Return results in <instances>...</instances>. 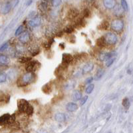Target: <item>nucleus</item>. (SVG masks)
I'll use <instances>...</instances> for the list:
<instances>
[{"mask_svg": "<svg viewBox=\"0 0 133 133\" xmlns=\"http://www.w3.org/2000/svg\"><path fill=\"white\" fill-rule=\"evenodd\" d=\"M36 79V75L33 72H27L23 77H21L17 82V85L18 87H25L29 85Z\"/></svg>", "mask_w": 133, "mask_h": 133, "instance_id": "obj_1", "label": "nucleus"}, {"mask_svg": "<svg viewBox=\"0 0 133 133\" xmlns=\"http://www.w3.org/2000/svg\"><path fill=\"white\" fill-rule=\"evenodd\" d=\"M79 10L76 8H72V9H70L68 11V13H67V18L69 19H73L75 17H77L78 15H79Z\"/></svg>", "mask_w": 133, "mask_h": 133, "instance_id": "obj_6", "label": "nucleus"}, {"mask_svg": "<svg viewBox=\"0 0 133 133\" xmlns=\"http://www.w3.org/2000/svg\"><path fill=\"white\" fill-rule=\"evenodd\" d=\"M41 24V19L39 17H35L29 21V25L32 27H35Z\"/></svg>", "mask_w": 133, "mask_h": 133, "instance_id": "obj_11", "label": "nucleus"}, {"mask_svg": "<svg viewBox=\"0 0 133 133\" xmlns=\"http://www.w3.org/2000/svg\"><path fill=\"white\" fill-rule=\"evenodd\" d=\"M85 24H86V22L83 18L79 19L77 20L76 21L75 25V27H77V28H81V27H85Z\"/></svg>", "mask_w": 133, "mask_h": 133, "instance_id": "obj_19", "label": "nucleus"}, {"mask_svg": "<svg viewBox=\"0 0 133 133\" xmlns=\"http://www.w3.org/2000/svg\"><path fill=\"white\" fill-rule=\"evenodd\" d=\"M92 80H93V77H89V78H87V79L85 80V83H86V84H90V83H91V82L92 81Z\"/></svg>", "mask_w": 133, "mask_h": 133, "instance_id": "obj_38", "label": "nucleus"}, {"mask_svg": "<svg viewBox=\"0 0 133 133\" xmlns=\"http://www.w3.org/2000/svg\"><path fill=\"white\" fill-rule=\"evenodd\" d=\"M7 76L5 73H0V83H3L6 81Z\"/></svg>", "mask_w": 133, "mask_h": 133, "instance_id": "obj_32", "label": "nucleus"}, {"mask_svg": "<svg viewBox=\"0 0 133 133\" xmlns=\"http://www.w3.org/2000/svg\"><path fill=\"white\" fill-rule=\"evenodd\" d=\"M19 3V0H10V2H9V3L11 5V8H14Z\"/></svg>", "mask_w": 133, "mask_h": 133, "instance_id": "obj_34", "label": "nucleus"}, {"mask_svg": "<svg viewBox=\"0 0 133 133\" xmlns=\"http://www.w3.org/2000/svg\"><path fill=\"white\" fill-rule=\"evenodd\" d=\"M40 10L41 11H45L47 9V2L45 0H43L41 3L39 4V6Z\"/></svg>", "mask_w": 133, "mask_h": 133, "instance_id": "obj_22", "label": "nucleus"}, {"mask_svg": "<svg viewBox=\"0 0 133 133\" xmlns=\"http://www.w3.org/2000/svg\"><path fill=\"white\" fill-rule=\"evenodd\" d=\"M9 116L10 115L9 114H5L0 116V124H5V123H8L9 121Z\"/></svg>", "mask_w": 133, "mask_h": 133, "instance_id": "obj_20", "label": "nucleus"}, {"mask_svg": "<svg viewBox=\"0 0 133 133\" xmlns=\"http://www.w3.org/2000/svg\"><path fill=\"white\" fill-rule=\"evenodd\" d=\"M116 0H103V4L107 9H112L116 5Z\"/></svg>", "mask_w": 133, "mask_h": 133, "instance_id": "obj_8", "label": "nucleus"}, {"mask_svg": "<svg viewBox=\"0 0 133 133\" xmlns=\"http://www.w3.org/2000/svg\"><path fill=\"white\" fill-rule=\"evenodd\" d=\"M61 3V0H52V4L55 7L59 6Z\"/></svg>", "mask_w": 133, "mask_h": 133, "instance_id": "obj_35", "label": "nucleus"}, {"mask_svg": "<svg viewBox=\"0 0 133 133\" xmlns=\"http://www.w3.org/2000/svg\"><path fill=\"white\" fill-rule=\"evenodd\" d=\"M114 61H115V58H110V59H107V63H106V65L107 66H110V65H112V63H114Z\"/></svg>", "mask_w": 133, "mask_h": 133, "instance_id": "obj_33", "label": "nucleus"}, {"mask_svg": "<svg viewBox=\"0 0 133 133\" xmlns=\"http://www.w3.org/2000/svg\"><path fill=\"white\" fill-rule=\"evenodd\" d=\"M31 60V57H21L19 59V62L20 63H27L29 61Z\"/></svg>", "mask_w": 133, "mask_h": 133, "instance_id": "obj_25", "label": "nucleus"}, {"mask_svg": "<svg viewBox=\"0 0 133 133\" xmlns=\"http://www.w3.org/2000/svg\"><path fill=\"white\" fill-rule=\"evenodd\" d=\"M23 26L22 25L19 26V27L17 28V29L15 31V36H19V35H21V33H22V31H23Z\"/></svg>", "mask_w": 133, "mask_h": 133, "instance_id": "obj_30", "label": "nucleus"}, {"mask_svg": "<svg viewBox=\"0 0 133 133\" xmlns=\"http://www.w3.org/2000/svg\"><path fill=\"white\" fill-rule=\"evenodd\" d=\"M66 109L69 112H75L78 109V105L75 103H69L66 105Z\"/></svg>", "mask_w": 133, "mask_h": 133, "instance_id": "obj_10", "label": "nucleus"}, {"mask_svg": "<svg viewBox=\"0 0 133 133\" xmlns=\"http://www.w3.org/2000/svg\"><path fill=\"white\" fill-rule=\"evenodd\" d=\"M8 43H5L4 45L2 46V47H0V51L2 52V51H4L5 50H6V49H8Z\"/></svg>", "mask_w": 133, "mask_h": 133, "instance_id": "obj_37", "label": "nucleus"}, {"mask_svg": "<svg viewBox=\"0 0 133 133\" xmlns=\"http://www.w3.org/2000/svg\"><path fill=\"white\" fill-rule=\"evenodd\" d=\"M63 35V32H59V33L57 34V37H62Z\"/></svg>", "mask_w": 133, "mask_h": 133, "instance_id": "obj_39", "label": "nucleus"}, {"mask_svg": "<svg viewBox=\"0 0 133 133\" xmlns=\"http://www.w3.org/2000/svg\"><path fill=\"white\" fill-rule=\"evenodd\" d=\"M82 98V93L79 91H75L72 94V98L74 101H79Z\"/></svg>", "mask_w": 133, "mask_h": 133, "instance_id": "obj_17", "label": "nucleus"}, {"mask_svg": "<svg viewBox=\"0 0 133 133\" xmlns=\"http://www.w3.org/2000/svg\"><path fill=\"white\" fill-rule=\"evenodd\" d=\"M80 100H81V102H80L81 105H83V104H85V103L87 102V101L88 100V96H85V97H84L83 98H81Z\"/></svg>", "mask_w": 133, "mask_h": 133, "instance_id": "obj_36", "label": "nucleus"}, {"mask_svg": "<svg viewBox=\"0 0 133 133\" xmlns=\"http://www.w3.org/2000/svg\"><path fill=\"white\" fill-rule=\"evenodd\" d=\"M104 73V71L103 69H99L97 73H96L95 77V79L96 81H98L101 79L102 77L103 76Z\"/></svg>", "mask_w": 133, "mask_h": 133, "instance_id": "obj_23", "label": "nucleus"}, {"mask_svg": "<svg viewBox=\"0 0 133 133\" xmlns=\"http://www.w3.org/2000/svg\"><path fill=\"white\" fill-rule=\"evenodd\" d=\"M29 39H30V37H29V34L27 32H25V33H22L21 35V36L19 37V39L21 41L22 43H27L28 41H29Z\"/></svg>", "mask_w": 133, "mask_h": 133, "instance_id": "obj_12", "label": "nucleus"}, {"mask_svg": "<svg viewBox=\"0 0 133 133\" xmlns=\"http://www.w3.org/2000/svg\"><path fill=\"white\" fill-rule=\"evenodd\" d=\"M52 91L51 89V83H47L45 85H44L42 87V91L45 94H50Z\"/></svg>", "mask_w": 133, "mask_h": 133, "instance_id": "obj_18", "label": "nucleus"}, {"mask_svg": "<svg viewBox=\"0 0 133 133\" xmlns=\"http://www.w3.org/2000/svg\"><path fill=\"white\" fill-rule=\"evenodd\" d=\"M94 88H95V85H94L93 84H91V85H89L86 88L85 92H86V93L87 94L91 93V92H92V91H93Z\"/></svg>", "mask_w": 133, "mask_h": 133, "instance_id": "obj_27", "label": "nucleus"}, {"mask_svg": "<svg viewBox=\"0 0 133 133\" xmlns=\"http://www.w3.org/2000/svg\"><path fill=\"white\" fill-rule=\"evenodd\" d=\"M91 15V11H90L89 9H85L83 11V16L84 17H86V18H89Z\"/></svg>", "mask_w": 133, "mask_h": 133, "instance_id": "obj_31", "label": "nucleus"}, {"mask_svg": "<svg viewBox=\"0 0 133 133\" xmlns=\"http://www.w3.org/2000/svg\"><path fill=\"white\" fill-rule=\"evenodd\" d=\"M29 103L25 99H20L17 102V107L19 112H25L27 107L29 106Z\"/></svg>", "mask_w": 133, "mask_h": 133, "instance_id": "obj_5", "label": "nucleus"}, {"mask_svg": "<svg viewBox=\"0 0 133 133\" xmlns=\"http://www.w3.org/2000/svg\"><path fill=\"white\" fill-rule=\"evenodd\" d=\"M74 27H72V26H68V27H66L65 28V30H64V32H65L67 34H71V33H72L74 31Z\"/></svg>", "mask_w": 133, "mask_h": 133, "instance_id": "obj_28", "label": "nucleus"}, {"mask_svg": "<svg viewBox=\"0 0 133 133\" xmlns=\"http://www.w3.org/2000/svg\"><path fill=\"white\" fill-rule=\"evenodd\" d=\"M73 57L69 53H63L62 56V63L69 65L73 61Z\"/></svg>", "mask_w": 133, "mask_h": 133, "instance_id": "obj_7", "label": "nucleus"}, {"mask_svg": "<svg viewBox=\"0 0 133 133\" xmlns=\"http://www.w3.org/2000/svg\"><path fill=\"white\" fill-rule=\"evenodd\" d=\"M9 63V59L5 55H0V64L2 65H7Z\"/></svg>", "mask_w": 133, "mask_h": 133, "instance_id": "obj_21", "label": "nucleus"}, {"mask_svg": "<svg viewBox=\"0 0 133 133\" xmlns=\"http://www.w3.org/2000/svg\"><path fill=\"white\" fill-rule=\"evenodd\" d=\"M94 65L92 63H88L84 66L83 69V74H87L93 69Z\"/></svg>", "mask_w": 133, "mask_h": 133, "instance_id": "obj_15", "label": "nucleus"}, {"mask_svg": "<svg viewBox=\"0 0 133 133\" xmlns=\"http://www.w3.org/2000/svg\"><path fill=\"white\" fill-rule=\"evenodd\" d=\"M110 27L115 31H121L124 27V23L121 19H115L112 21Z\"/></svg>", "mask_w": 133, "mask_h": 133, "instance_id": "obj_3", "label": "nucleus"}, {"mask_svg": "<svg viewBox=\"0 0 133 133\" xmlns=\"http://www.w3.org/2000/svg\"><path fill=\"white\" fill-rule=\"evenodd\" d=\"M31 3H32V0H29V2H28V3H27V5H29Z\"/></svg>", "mask_w": 133, "mask_h": 133, "instance_id": "obj_41", "label": "nucleus"}, {"mask_svg": "<svg viewBox=\"0 0 133 133\" xmlns=\"http://www.w3.org/2000/svg\"><path fill=\"white\" fill-rule=\"evenodd\" d=\"M41 64L37 61H29V62L27 63V65L25 66V69L27 72H34L37 69H39L38 66H40Z\"/></svg>", "mask_w": 133, "mask_h": 133, "instance_id": "obj_2", "label": "nucleus"}, {"mask_svg": "<svg viewBox=\"0 0 133 133\" xmlns=\"http://www.w3.org/2000/svg\"><path fill=\"white\" fill-rule=\"evenodd\" d=\"M109 27V21H107V20H104L100 23L99 25L98 26V29L100 30H107Z\"/></svg>", "mask_w": 133, "mask_h": 133, "instance_id": "obj_14", "label": "nucleus"}, {"mask_svg": "<svg viewBox=\"0 0 133 133\" xmlns=\"http://www.w3.org/2000/svg\"><path fill=\"white\" fill-rule=\"evenodd\" d=\"M11 9H12L11 5V4L9 3V2H8V3H5V4H3V5H2V8H1V11H2V14H8Z\"/></svg>", "mask_w": 133, "mask_h": 133, "instance_id": "obj_9", "label": "nucleus"}, {"mask_svg": "<svg viewBox=\"0 0 133 133\" xmlns=\"http://www.w3.org/2000/svg\"><path fill=\"white\" fill-rule=\"evenodd\" d=\"M55 119L57 122L62 123V122H64L65 119H66V116H65V114L62 113V112H57L55 115Z\"/></svg>", "mask_w": 133, "mask_h": 133, "instance_id": "obj_13", "label": "nucleus"}, {"mask_svg": "<svg viewBox=\"0 0 133 133\" xmlns=\"http://www.w3.org/2000/svg\"><path fill=\"white\" fill-rule=\"evenodd\" d=\"M59 46H60V47H61L62 49H63L65 48V45H64V44H60V45H59Z\"/></svg>", "mask_w": 133, "mask_h": 133, "instance_id": "obj_40", "label": "nucleus"}, {"mask_svg": "<svg viewBox=\"0 0 133 133\" xmlns=\"http://www.w3.org/2000/svg\"><path fill=\"white\" fill-rule=\"evenodd\" d=\"M105 41L109 45H115L117 41V36L113 33H108L104 37Z\"/></svg>", "mask_w": 133, "mask_h": 133, "instance_id": "obj_4", "label": "nucleus"}, {"mask_svg": "<svg viewBox=\"0 0 133 133\" xmlns=\"http://www.w3.org/2000/svg\"><path fill=\"white\" fill-rule=\"evenodd\" d=\"M121 5H122V8L123 10H124L125 11H128V4H127L126 0H121Z\"/></svg>", "mask_w": 133, "mask_h": 133, "instance_id": "obj_29", "label": "nucleus"}, {"mask_svg": "<svg viewBox=\"0 0 133 133\" xmlns=\"http://www.w3.org/2000/svg\"><path fill=\"white\" fill-rule=\"evenodd\" d=\"M122 104H123V106L124 107L128 109V108L129 107V106H130V101H129V98H124V99L123 100V103H122Z\"/></svg>", "mask_w": 133, "mask_h": 133, "instance_id": "obj_26", "label": "nucleus"}, {"mask_svg": "<svg viewBox=\"0 0 133 133\" xmlns=\"http://www.w3.org/2000/svg\"><path fill=\"white\" fill-rule=\"evenodd\" d=\"M25 112V113L27 114L28 116H31V115H33V107L31 106V105L30 104H29V106L27 107V109H26Z\"/></svg>", "mask_w": 133, "mask_h": 133, "instance_id": "obj_24", "label": "nucleus"}, {"mask_svg": "<svg viewBox=\"0 0 133 133\" xmlns=\"http://www.w3.org/2000/svg\"><path fill=\"white\" fill-rule=\"evenodd\" d=\"M107 43L105 41L104 37H101L97 40V45L98 47H101V48H103L106 46Z\"/></svg>", "mask_w": 133, "mask_h": 133, "instance_id": "obj_16", "label": "nucleus"}]
</instances>
